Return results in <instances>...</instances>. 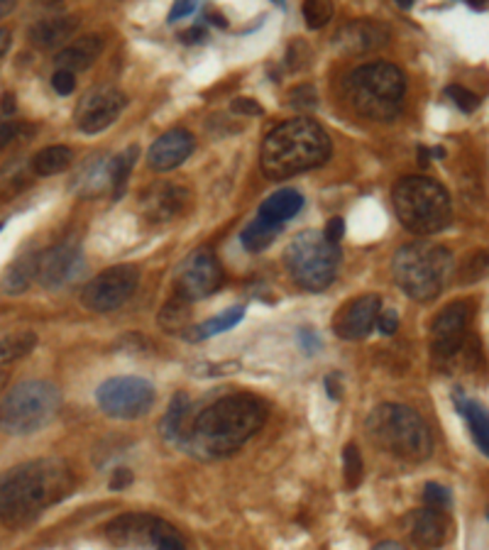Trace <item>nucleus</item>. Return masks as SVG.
I'll use <instances>...</instances> for the list:
<instances>
[{"mask_svg": "<svg viewBox=\"0 0 489 550\" xmlns=\"http://www.w3.org/2000/svg\"><path fill=\"white\" fill-rule=\"evenodd\" d=\"M267 418V408L252 394H231L191 416L187 434L179 445L201 460L228 458L258 434Z\"/></svg>", "mask_w": 489, "mask_h": 550, "instance_id": "f257e3e1", "label": "nucleus"}, {"mask_svg": "<svg viewBox=\"0 0 489 550\" xmlns=\"http://www.w3.org/2000/svg\"><path fill=\"white\" fill-rule=\"evenodd\" d=\"M74 475L59 458L22 462L0 475V521L13 529L32 523L72 494Z\"/></svg>", "mask_w": 489, "mask_h": 550, "instance_id": "f03ea898", "label": "nucleus"}, {"mask_svg": "<svg viewBox=\"0 0 489 550\" xmlns=\"http://www.w3.org/2000/svg\"><path fill=\"white\" fill-rule=\"evenodd\" d=\"M330 137L311 117H293L276 125L262 142L259 164L269 179H289L328 162Z\"/></svg>", "mask_w": 489, "mask_h": 550, "instance_id": "7ed1b4c3", "label": "nucleus"}, {"mask_svg": "<svg viewBox=\"0 0 489 550\" xmlns=\"http://www.w3.org/2000/svg\"><path fill=\"white\" fill-rule=\"evenodd\" d=\"M343 89L345 100L357 116L374 123H389L404 108L406 79L394 64L374 62L347 73Z\"/></svg>", "mask_w": 489, "mask_h": 550, "instance_id": "20e7f679", "label": "nucleus"}, {"mask_svg": "<svg viewBox=\"0 0 489 550\" xmlns=\"http://www.w3.org/2000/svg\"><path fill=\"white\" fill-rule=\"evenodd\" d=\"M367 435L380 451L406 462H424L433 452L431 428L414 408L382 404L367 416Z\"/></svg>", "mask_w": 489, "mask_h": 550, "instance_id": "39448f33", "label": "nucleus"}, {"mask_svg": "<svg viewBox=\"0 0 489 550\" xmlns=\"http://www.w3.org/2000/svg\"><path fill=\"white\" fill-rule=\"evenodd\" d=\"M391 274L404 294L414 301L441 296L453 274V254L448 247L428 240L404 245L391 260Z\"/></svg>", "mask_w": 489, "mask_h": 550, "instance_id": "423d86ee", "label": "nucleus"}, {"mask_svg": "<svg viewBox=\"0 0 489 550\" xmlns=\"http://www.w3.org/2000/svg\"><path fill=\"white\" fill-rule=\"evenodd\" d=\"M399 223L414 235H436L453 220L450 193L428 176H404L391 191Z\"/></svg>", "mask_w": 489, "mask_h": 550, "instance_id": "0eeeda50", "label": "nucleus"}, {"mask_svg": "<svg viewBox=\"0 0 489 550\" xmlns=\"http://www.w3.org/2000/svg\"><path fill=\"white\" fill-rule=\"evenodd\" d=\"M59 389L45 379H27L0 399V428L10 435H32L59 411Z\"/></svg>", "mask_w": 489, "mask_h": 550, "instance_id": "6e6552de", "label": "nucleus"}, {"mask_svg": "<svg viewBox=\"0 0 489 550\" xmlns=\"http://www.w3.org/2000/svg\"><path fill=\"white\" fill-rule=\"evenodd\" d=\"M340 245L330 243L326 233L306 230L299 233L286 247L284 262L292 279L306 291L328 289L340 267Z\"/></svg>", "mask_w": 489, "mask_h": 550, "instance_id": "1a4fd4ad", "label": "nucleus"}, {"mask_svg": "<svg viewBox=\"0 0 489 550\" xmlns=\"http://www.w3.org/2000/svg\"><path fill=\"white\" fill-rule=\"evenodd\" d=\"M110 543L133 550H187L171 523L150 514H123L106 526Z\"/></svg>", "mask_w": 489, "mask_h": 550, "instance_id": "9d476101", "label": "nucleus"}, {"mask_svg": "<svg viewBox=\"0 0 489 550\" xmlns=\"http://www.w3.org/2000/svg\"><path fill=\"white\" fill-rule=\"evenodd\" d=\"M100 411L118 421L143 418L154 404V387L143 377H113L96 391Z\"/></svg>", "mask_w": 489, "mask_h": 550, "instance_id": "9b49d317", "label": "nucleus"}, {"mask_svg": "<svg viewBox=\"0 0 489 550\" xmlns=\"http://www.w3.org/2000/svg\"><path fill=\"white\" fill-rule=\"evenodd\" d=\"M140 284V271L133 264H118L110 270L100 271L98 277L83 287L81 301L89 311L96 314H110L123 306L127 298L133 296Z\"/></svg>", "mask_w": 489, "mask_h": 550, "instance_id": "f8f14e48", "label": "nucleus"}, {"mask_svg": "<svg viewBox=\"0 0 489 550\" xmlns=\"http://www.w3.org/2000/svg\"><path fill=\"white\" fill-rule=\"evenodd\" d=\"M223 267L211 247H198L179 264L174 287L177 296L184 301H201L223 287Z\"/></svg>", "mask_w": 489, "mask_h": 550, "instance_id": "ddd939ff", "label": "nucleus"}, {"mask_svg": "<svg viewBox=\"0 0 489 550\" xmlns=\"http://www.w3.org/2000/svg\"><path fill=\"white\" fill-rule=\"evenodd\" d=\"M470 316L472 308L467 301H453L438 314L431 325V355L436 365L445 367L463 352Z\"/></svg>", "mask_w": 489, "mask_h": 550, "instance_id": "4468645a", "label": "nucleus"}, {"mask_svg": "<svg viewBox=\"0 0 489 550\" xmlns=\"http://www.w3.org/2000/svg\"><path fill=\"white\" fill-rule=\"evenodd\" d=\"M125 106H127V96L123 90L110 89V86H100L86 93L76 106V127L86 135H96L103 133L106 127L116 123L118 117L123 116Z\"/></svg>", "mask_w": 489, "mask_h": 550, "instance_id": "2eb2a0df", "label": "nucleus"}, {"mask_svg": "<svg viewBox=\"0 0 489 550\" xmlns=\"http://www.w3.org/2000/svg\"><path fill=\"white\" fill-rule=\"evenodd\" d=\"M86 267L83 253L76 243H59L39 254L37 264V281L45 289H64L66 284L79 279V274Z\"/></svg>", "mask_w": 489, "mask_h": 550, "instance_id": "dca6fc26", "label": "nucleus"}, {"mask_svg": "<svg viewBox=\"0 0 489 550\" xmlns=\"http://www.w3.org/2000/svg\"><path fill=\"white\" fill-rule=\"evenodd\" d=\"M380 314H382V298L377 294L357 296L340 308L333 321V331L343 340H362L374 331Z\"/></svg>", "mask_w": 489, "mask_h": 550, "instance_id": "f3484780", "label": "nucleus"}, {"mask_svg": "<svg viewBox=\"0 0 489 550\" xmlns=\"http://www.w3.org/2000/svg\"><path fill=\"white\" fill-rule=\"evenodd\" d=\"M389 28L377 20H350L345 28H340L333 37V47L338 55L360 56L370 55L389 42Z\"/></svg>", "mask_w": 489, "mask_h": 550, "instance_id": "a211bd4d", "label": "nucleus"}, {"mask_svg": "<svg viewBox=\"0 0 489 550\" xmlns=\"http://www.w3.org/2000/svg\"><path fill=\"white\" fill-rule=\"evenodd\" d=\"M188 193L187 186L174 184V181H160L143 193V211L144 218L152 223H167L179 218L188 206Z\"/></svg>", "mask_w": 489, "mask_h": 550, "instance_id": "6ab92c4d", "label": "nucleus"}, {"mask_svg": "<svg viewBox=\"0 0 489 550\" xmlns=\"http://www.w3.org/2000/svg\"><path fill=\"white\" fill-rule=\"evenodd\" d=\"M196 140L188 130H170L164 133L160 140H154V145L150 147L147 152V162L154 172H171L181 164L187 162L188 157L194 154Z\"/></svg>", "mask_w": 489, "mask_h": 550, "instance_id": "aec40b11", "label": "nucleus"}, {"mask_svg": "<svg viewBox=\"0 0 489 550\" xmlns=\"http://www.w3.org/2000/svg\"><path fill=\"white\" fill-rule=\"evenodd\" d=\"M450 519L441 509L433 506H424L416 509L409 519V533L416 546L421 548H443L448 538H450Z\"/></svg>", "mask_w": 489, "mask_h": 550, "instance_id": "412c9836", "label": "nucleus"}, {"mask_svg": "<svg viewBox=\"0 0 489 550\" xmlns=\"http://www.w3.org/2000/svg\"><path fill=\"white\" fill-rule=\"evenodd\" d=\"M100 52H103V37H81V39H74L72 45L64 47L62 52L57 55V59H54V64H57V69H62V72H86L89 66L96 64Z\"/></svg>", "mask_w": 489, "mask_h": 550, "instance_id": "4be33fe9", "label": "nucleus"}, {"mask_svg": "<svg viewBox=\"0 0 489 550\" xmlns=\"http://www.w3.org/2000/svg\"><path fill=\"white\" fill-rule=\"evenodd\" d=\"M79 30V18H49L39 20L30 30V42L37 49H57L64 42H69L74 32Z\"/></svg>", "mask_w": 489, "mask_h": 550, "instance_id": "5701e85b", "label": "nucleus"}, {"mask_svg": "<svg viewBox=\"0 0 489 550\" xmlns=\"http://www.w3.org/2000/svg\"><path fill=\"white\" fill-rule=\"evenodd\" d=\"M303 208V196L296 189H282L272 193L262 206H259V220L269 226L284 228L286 220H292Z\"/></svg>", "mask_w": 489, "mask_h": 550, "instance_id": "b1692460", "label": "nucleus"}, {"mask_svg": "<svg viewBox=\"0 0 489 550\" xmlns=\"http://www.w3.org/2000/svg\"><path fill=\"white\" fill-rule=\"evenodd\" d=\"M455 406H458L460 416H463L467 425H470V434L472 438H475V443H477V448L489 458V411L485 406L465 399L460 391L455 394Z\"/></svg>", "mask_w": 489, "mask_h": 550, "instance_id": "393cba45", "label": "nucleus"}, {"mask_svg": "<svg viewBox=\"0 0 489 550\" xmlns=\"http://www.w3.org/2000/svg\"><path fill=\"white\" fill-rule=\"evenodd\" d=\"M37 264H39V254L37 253L18 257L3 274L0 289L5 294H22L25 289H30V284L37 279Z\"/></svg>", "mask_w": 489, "mask_h": 550, "instance_id": "a878e982", "label": "nucleus"}, {"mask_svg": "<svg viewBox=\"0 0 489 550\" xmlns=\"http://www.w3.org/2000/svg\"><path fill=\"white\" fill-rule=\"evenodd\" d=\"M74 191L81 196H98L103 191H110V174L108 162L93 159L81 167V172L74 176Z\"/></svg>", "mask_w": 489, "mask_h": 550, "instance_id": "bb28decb", "label": "nucleus"}, {"mask_svg": "<svg viewBox=\"0 0 489 550\" xmlns=\"http://www.w3.org/2000/svg\"><path fill=\"white\" fill-rule=\"evenodd\" d=\"M140 157V147L133 145L123 150L120 154H116L110 162H108V174H110V193L113 199H123L125 189H127V179H130V172H133L135 162Z\"/></svg>", "mask_w": 489, "mask_h": 550, "instance_id": "cd10ccee", "label": "nucleus"}, {"mask_svg": "<svg viewBox=\"0 0 489 550\" xmlns=\"http://www.w3.org/2000/svg\"><path fill=\"white\" fill-rule=\"evenodd\" d=\"M188 421H191V416H188V399H187V394H181V391H179L177 397L171 399L167 416L162 418V424H160L162 435H164L167 441L181 443V438H184V434H187Z\"/></svg>", "mask_w": 489, "mask_h": 550, "instance_id": "c85d7f7f", "label": "nucleus"}, {"mask_svg": "<svg viewBox=\"0 0 489 550\" xmlns=\"http://www.w3.org/2000/svg\"><path fill=\"white\" fill-rule=\"evenodd\" d=\"M72 159L74 152L69 147H45V150H39V152L32 157V172H35L37 176H54V174H62L64 169H69Z\"/></svg>", "mask_w": 489, "mask_h": 550, "instance_id": "c756f323", "label": "nucleus"}, {"mask_svg": "<svg viewBox=\"0 0 489 550\" xmlns=\"http://www.w3.org/2000/svg\"><path fill=\"white\" fill-rule=\"evenodd\" d=\"M242 316H245V308L242 306L228 308V311H223L221 316L211 318V321H205V323L194 325V328H191V331L187 333V338L188 340H194V343H198V340H205V338H211V335H218V333H223V331H231V328H235V325L242 321Z\"/></svg>", "mask_w": 489, "mask_h": 550, "instance_id": "7c9ffc66", "label": "nucleus"}, {"mask_svg": "<svg viewBox=\"0 0 489 550\" xmlns=\"http://www.w3.org/2000/svg\"><path fill=\"white\" fill-rule=\"evenodd\" d=\"M279 230H282L279 226H269V223L258 218V220H252V223L242 230L240 240L242 245H245V250H249V253H262V250H267L269 245L275 243Z\"/></svg>", "mask_w": 489, "mask_h": 550, "instance_id": "2f4dec72", "label": "nucleus"}, {"mask_svg": "<svg viewBox=\"0 0 489 550\" xmlns=\"http://www.w3.org/2000/svg\"><path fill=\"white\" fill-rule=\"evenodd\" d=\"M37 338L32 331H18V333H0V365L10 360H18L32 350Z\"/></svg>", "mask_w": 489, "mask_h": 550, "instance_id": "473e14b6", "label": "nucleus"}, {"mask_svg": "<svg viewBox=\"0 0 489 550\" xmlns=\"http://www.w3.org/2000/svg\"><path fill=\"white\" fill-rule=\"evenodd\" d=\"M303 13V20H306V25L311 30H320L323 25H328L330 18H333V13H336V8H333V3H326V0H311V3H306L301 8Z\"/></svg>", "mask_w": 489, "mask_h": 550, "instance_id": "72a5a7b5", "label": "nucleus"}, {"mask_svg": "<svg viewBox=\"0 0 489 550\" xmlns=\"http://www.w3.org/2000/svg\"><path fill=\"white\" fill-rule=\"evenodd\" d=\"M362 458L357 448L350 443L345 451H343V475H345V485L350 489H355L362 482Z\"/></svg>", "mask_w": 489, "mask_h": 550, "instance_id": "f704fd0d", "label": "nucleus"}, {"mask_svg": "<svg viewBox=\"0 0 489 550\" xmlns=\"http://www.w3.org/2000/svg\"><path fill=\"white\" fill-rule=\"evenodd\" d=\"M188 301H184V298L174 296L167 304V306L162 308V325L167 328V331H179L181 325L188 321V308H187Z\"/></svg>", "mask_w": 489, "mask_h": 550, "instance_id": "c9c22d12", "label": "nucleus"}, {"mask_svg": "<svg viewBox=\"0 0 489 550\" xmlns=\"http://www.w3.org/2000/svg\"><path fill=\"white\" fill-rule=\"evenodd\" d=\"M445 93H448V99L453 100L455 106L463 110V113H475V110L480 108V99H477L472 90L465 89V86H458V83H453V86H448V89H445Z\"/></svg>", "mask_w": 489, "mask_h": 550, "instance_id": "e433bc0d", "label": "nucleus"}, {"mask_svg": "<svg viewBox=\"0 0 489 550\" xmlns=\"http://www.w3.org/2000/svg\"><path fill=\"white\" fill-rule=\"evenodd\" d=\"M424 499H426V506H433V509H450L453 504V496L448 492V487L443 485H436V482H428L426 489H424Z\"/></svg>", "mask_w": 489, "mask_h": 550, "instance_id": "4c0bfd02", "label": "nucleus"}, {"mask_svg": "<svg viewBox=\"0 0 489 550\" xmlns=\"http://www.w3.org/2000/svg\"><path fill=\"white\" fill-rule=\"evenodd\" d=\"M289 106L292 108H299V110H313L316 106H319V96H316V90H313V86H299V89H293L292 93H289Z\"/></svg>", "mask_w": 489, "mask_h": 550, "instance_id": "58836bf2", "label": "nucleus"}, {"mask_svg": "<svg viewBox=\"0 0 489 550\" xmlns=\"http://www.w3.org/2000/svg\"><path fill=\"white\" fill-rule=\"evenodd\" d=\"M467 270L463 271V281H475V279H482V274H485V270L489 267V254L487 253H480V254H472L470 260H467Z\"/></svg>", "mask_w": 489, "mask_h": 550, "instance_id": "ea45409f", "label": "nucleus"}, {"mask_svg": "<svg viewBox=\"0 0 489 550\" xmlns=\"http://www.w3.org/2000/svg\"><path fill=\"white\" fill-rule=\"evenodd\" d=\"M52 86H54V90L59 93V96H69V93L76 89V79H74V73L57 69V72H54V76H52Z\"/></svg>", "mask_w": 489, "mask_h": 550, "instance_id": "a19ab883", "label": "nucleus"}, {"mask_svg": "<svg viewBox=\"0 0 489 550\" xmlns=\"http://www.w3.org/2000/svg\"><path fill=\"white\" fill-rule=\"evenodd\" d=\"M20 135L18 120H0V152L10 147V142Z\"/></svg>", "mask_w": 489, "mask_h": 550, "instance_id": "79ce46f5", "label": "nucleus"}, {"mask_svg": "<svg viewBox=\"0 0 489 550\" xmlns=\"http://www.w3.org/2000/svg\"><path fill=\"white\" fill-rule=\"evenodd\" d=\"M377 328H380V333L382 335H394L397 331H399V316H397V311H384L380 314V318H377Z\"/></svg>", "mask_w": 489, "mask_h": 550, "instance_id": "37998d69", "label": "nucleus"}, {"mask_svg": "<svg viewBox=\"0 0 489 550\" xmlns=\"http://www.w3.org/2000/svg\"><path fill=\"white\" fill-rule=\"evenodd\" d=\"M326 237H328L330 243L340 245V237H343V233H345V223H343V218H330V223L326 226Z\"/></svg>", "mask_w": 489, "mask_h": 550, "instance_id": "c03bdc74", "label": "nucleus"}, {"mask_svg": "<svg viewBox=\"0 0 489 550\" xmlns=\"http://www.w3.org/2000/svg\"><path fill=\"white\" fill-rule=\"evenodd\" d=\"M232 110L245 113V116H262V108L252 99H235L232 100Z\"/></svg>", "mask_w": 489, "mask_h": 550, "instance_id": "a18cd8bd", "label": "nucleus"}, {"mask_svg": "<svg viewBox=\"0 0 489 550\" xmlns=\"http://www.w3.org/2000/svg\"><path fill=\"white\" fill-rule=\"evenodd\" d=\"M196 8H198V3H177V5L171 8L170 20L174 22V20L179 18H188V15H194Z\"/></svg>", "mask_w": 489, "mask_h": 550, "instance_id": "49530a36", "label": "nucleus"}, {"mask_svg": "<svg viewBox=\"0 0 489 550\" xmlns=\"http://www.w3.org/2000/svg\"><path fill=\"white\" fill-rule=\"evenodd\" d=\"M130 482H133L130 469H116V472H113V479H110V487L123 489V487H127Z\"/></svg>", "mask_w": 489, "mask_h": 550, "instance_id": "de8ad7c7", "label": "nucleus"}, {"mask_svg": "<svg viewBox=\"0 0 489 550\" xmlns=\"http://www.w3.org/2000/svg\"><path fill=\"white\" fill-rule=\"evenodd\" d=\"M181 39L187 42V45H196V42H204L205 39V30L204 28H191L188 32H184L181 35Z\"/></svg>", "mask_w": 489, "mask_h": 550, "instance_id": "09e8293b", "label": "nucleus"}, {"mask_svg": "<svg viewBox=\"0 0 489 550\" xmlns=\"http://www.w3.org/2000/svg\"><path fill=\"white\" fill-rule=\"evenodd\" d=\"M10 42H13V37H10V30L0 28V56L8 52Z\"/></svg>", "mask_w": 489, "mask_h": 550, "instance_id": "8fccbe9b", "label": "nucleus"}, {"mask_svg": "<svg viewBox=\"0 0 489 550\" xmlns=\"http://www.w3.org/2000/svg\"><path fill=\"white\" fill-rule=\"evenodd\" d=\"M15 10V3H10V0H0V20L5 18V15H10Z\"/></svg>", "mask_w": 489, "mask_h": 550, "instance_id": "3c124183", "label": "nucleus"}, {"mask_svg": "<svg viewBox=\"0 0 489 550\" xmlns=\"http://www.w3.org/2000/svg\"><path fill=\"white\" fill-rule=\"evenodd\" d=\"M374 550H406V548H404V546H399V543L387 541V543H380V546H377Z\"/></svg>", "mask_w": 489, "mask_h": 550, "instance_id": "603ef678", "label": "nucleus"}, {"mask_svg": "<svg viewBox=\"0 0 489 550\" xmlns=\"http://www.w3.org/2000/svg\"><path fill=\"white\" fill-rule=\"evenodd\" d=\"M467 5H470L472 10H485V3H477V0H467Z\"/></svg>", "mask_w": 489, "mask_h": 550, "instance_id": "864d4df0", "label": "nucleus"}, {"mask_svg": "<svg viewBox=\"0 0 489 550\" xmlns=\"http://www.w3.org/2000/svg\"><path fill=\"white\" fill-rule=\"evenodd\" d=\"M399 8H411V0H399Z\"/></svg>", "mask_w": 489, "mask_h": 550, "instance_id": "5fc2aeb1", "label": "nucleus"}, {"mask_svg": "<svg viewBox=\"0 0 489 550\" xmlns=\"http://www.w3.org/2000/svg\"><path fill=\"white\" fill-rule=\"evenodd\" d=\"M0 230H3V223H0Z\"/></svg>", "mask_w": 489, "mask_h": 550, "instance_id": "6e6d98bb", "label": "nucleus"}]
</instances>
